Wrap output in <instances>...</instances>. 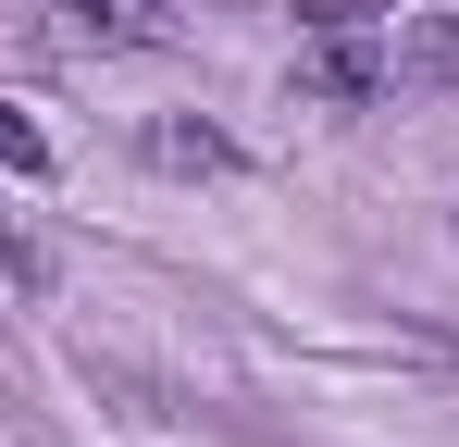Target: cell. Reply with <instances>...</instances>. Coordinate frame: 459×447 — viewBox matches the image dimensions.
I'll list each match as a JSON object with an SVG mask.
<instances>
[{"label":"cell","mask_w":459,"mask_h":447,"mask_svg":"<svg viewBox=\"0 0 459 447\" xmlns=\"http://www.w3.org/2000/svg\"><path fill=\"white\" fill-rule=\"evenodd\" d=\"M50 38L75 63H137V50H174V0H63Z\"/></svg>","instance_id":"6da1fadb"},{"label":"cell","mask_w":459,"mask_h":447,"mask_svg":"<svg viewBox=\"0 0 459 447\" xmlns=\"http://www.w3.org/2000/svg\"><path fill=\"white\" fill-rule=\"evenodd\" d=\"M137 149H150L161 174H236V137H224V125H186V112H161Z\"/></svg>","instance_id":"7a4b0ae2"},{"label":"cell","mask_w":459,"mask_h":447,"mask_svg":"<svg viewBox=\"0 0 459 447\" xmlns=\"http://www.w3.org/2000/svg\"><path fill=\"white\" fill-rule=\"evenodd\" d=\"M397 87H459V13H422L397 38Z\"/></svg>","instance_id":"3957f363"},{"label":"cell","mask_w":459,"mask_h":447,"mask_svg":"<svg viewBox=\"0 0 459 447\" xmlns=\"http://www.w3.org/2000/svg\"><path fill=\"white\" fill-rule=\"evenodd\" d=\"M373 13H385V0H299V25H310V38H360Z\"/></svg>","instance_id":"277c9868"}]
</instances>
